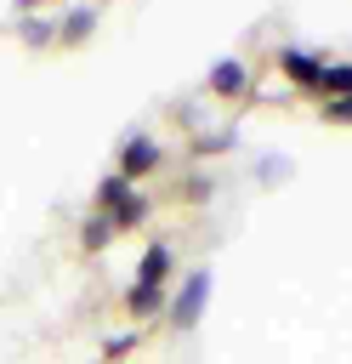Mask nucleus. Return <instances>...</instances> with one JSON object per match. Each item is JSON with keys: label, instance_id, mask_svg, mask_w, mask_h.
I'll return each mask as SVG.
<instances>
[{"label": "nucleus", "instance_id": "11", "mask_svg": "<svg viewBox=\"0 0 352 364\" xmlns=\"http://www.w3.org/2000/svg\"><path fill=\"white\" fill-rule=\"evenodd\" d=\"M193 154H199V159H216V154H238V125H221V131H199V136H193Z\"/></svg>", "mask_w": 352, "mask_h": 364}, {"label": "nucleus", "instance_id": "4", "mask_svg": "<svg viewBox=\"0 0 352 364\" xmlns=\"http://www.w3.org/2000/svg\"><path fill=\"white\" fill-rule=\"evenodd\" d=\"M273 63H278V74L290 80V91L312 97V85H318V74H324V63H329V57H324L318 46H312V51H307V46H278V51H273Z\"/></svg>", "mask_w": 352, "mask_h": 364}, {"label": "nucleus", "instance_id": "8", "mask_svg": "<svg viewBox=\"0 0 352 364\" xmlns=\"http://www.w3.org/2000/svg\"><path fill=\"white\" fill-rule=\"evenodd\" d=\"M108 222H114V233H142V228L153 222V199L136 188L125 205H114V210H108Z\"/></svg>", "mask_w": 352, "mask_h": 364}, {"label": "nucleus", "instance_id": "13", "mask_svg": "<svg viewBox=\"0 0 352 364\" xmlns=\"http://www.w3.org/2000/svg\"><path fill=\"white\" fill-rule=\"evenodd\" d=\"M250 171H255V182L278 188V182H284V176L295 171V159H290V154H255V165H250Z\"/></svg>", "mask_w": 352, "mask_h": 364}, {"label": "nucleus", "instance_id": "1", "mask_svg": "<svg viewBox=\"0 0 352 364\" xmlns=\"http://www.w3.org/2000/svg\"><path fill=\"white\" fill-rule=\"evenodd\" d=\"M204 307H210V267H187V273L170 284V307H165V324H170L176 336H187V330L204 318Z\"/></svg>", "mask_w": 352, "mask_h": 364}, {"label": "nucleus", "instance_id": "9", "mask_svg": "<svg viewBox=\"0 0 352 364\" xmlns=\"http://www.w3.org/2000/svg\"><path fill=\"white\" fill-rule=\"evenodd\" d=\"M114 239H119V233H114V222H108L102 210H85V216H79V256H102Z\"/></svg>", "mask_w": 352, "mask_h": 364}, {"label": "nucleus", "instance_id": "14", "mask_svg": "<svg viewBox=\"0 0 352 364\" xmlns=\"http://www.w3.org/2000/svg\"><path fill=\"white\" fill-rule=\"evenodd\" d=\"M136 347H142V324H125V330H114V336L102 341V358H108V364H119V358H131Z\"/></svg>", "mask_w": 352, "mask_h": 364}, {"label": "nucleus", "instance_id": "7", "mask_svg": "<svg viewBox=\"0 0 352 364\" xmlns=\"http://www.w3.org/2000/svg\"><path fill=\"white\" fill-rule=\"evenodd\" d=\"M119 307H125V318L131 324H148V318H165V307H170V290H153V284H125L119 290Z\"/></svg>", "mask_w": 352, "mask_h": 364}, {"label": "nucleus", "instance_id": "2", "mask_svg": "<svg viewBox=\"0 0 352 364\" xmlns=\"http://www.w3.org/2000/svg\"><path fill=\"white\" fill-rule=\"evenodd\" d=\"M114 171H119L131 188H142L148 176H159V171H165V148H159V136H153V131H125L119 148H114Z\"/></svg>", "mask_w": 352, "mask_h": 364}, {"label": "nucleus", "instance_id": "5", "mask_svg": "<svg viewBox=\"0 0 352 364\" xmlns=\"http://www.w3.org/2000/svg\"><path fill=\"white\" fill-rule=\"evenodd\" d=\"M131 279L136 284H153V290H170L176 284V250L165 239H148L142 256H136V267H131Z\"/></svg>", "mask_w": 352, "mask_h": 364}, {"label": "nucleus", "instance_id": "3", "mask_svg": "<svg viewBox=\"0 0 352 364\" xmlns=\"http://www.w3.org/2000/svg\"><path fill=\"white\" fill-rule=\"evenodd\" d=\"M204 97H210V102H244V97H255L250 63H244V57H216V63L204 68Z\"/></svg>", "mask_w": 352, "mask_h": 364}, {"label": "nucleus", "instance_id": "6", "mask_svg": "<svg viewBox=\"0 0 352 364\" xmlns=\"http://www.w3.org/2000/svg\"><path fill=\"white\" fill-rule=\"evenodd\" d=\"M97 23H102V11H97V6H62V11H57V51L85 46V40L97 34Z\"/></svg>", "mask_w": 352, "mask_h": 364}, {"label": "nucleus", "instance_id": "12", "mask_svg": "<svg viewBox=\"0 0 352 364\" xmlns=\"http://www.w3.org/2000/svg\"><path fill=\"white\" fill-rule=\"evenodd\" d=\"M131 193H136V188H131L119 171H108V176H97V205H91V210H102V216H108V210H114V205H125Z\"/></svg>", "mask_w": 352, "mask_h": 364}, {"label": "nucleus", "instance_id": "15", "mask_svg": "<svg viewBox=\"0 0 352 364\" xmlns=\"http://www.w3.org/2000/svg\"><path fill=\"white\" fill-rule=\"evenodd\" d=\"M318 119H324V125H352V97H335V102H318Z\"/></svg>", "mask_w": 352, "mask_h": 364}, {"label": "nucleus", "instance_id": "16", "mask_svg": "<svg viewBox=\"0 0 352 364\" xmlns=\"http://www.w3.org/2000/svg\"><path fill=\"white\" fill-rule=\"evenodd\" d=\"M210 193H216V182H210L204 171H193V176H187V188H182V199H187V205H204Z\"/></svg>", "mask_w": 352, "mask_h": 364}, {"label": "nucleus", "instance_id": "10", "mask_svg": "<svg viewBox=\"0 0 352 364\" xmlns=\"http://www.w3.org/2000/svg\"><path fill=\"white\" fill-rule=\"evenodd\" d=\"M17 40H23L28 51H51V46H57V17H45V11L17 17Z\"/></svg>", "mask_w": 352, "mask_h": 364}]
</instances>
